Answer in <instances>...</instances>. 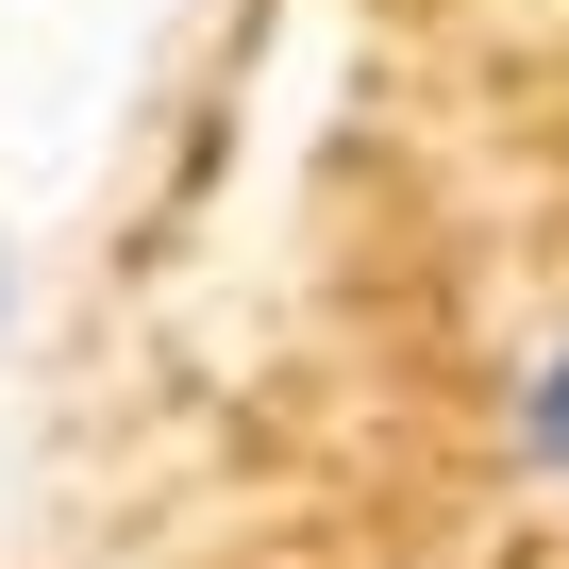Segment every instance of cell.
<instances>
[{
  "label": "cell",
  "instance_id": "cell-1",
  "mask_svg": "<svg viewBox=\"0 0 569 569\" xmlns=\"http://www.w3.org/2000/svg\"><path fill=\"white\" fill-rule=\"evenodd\" d=\"M502 469L569 502V319H552V336H536V352L502 369Z\"/></svg>",
  "mask_w": 569,
  "mask_h": 569
},
{
  "label": "cell",
  "instance_id": "cell-2",
  "mask_svg": "<svg viewBox=\"0 0 569 569\" xmlns=\"http://www.w3.org/2000/svg\"><path fill=\"white\" fill-rule=\"evenodd\" d=\"M0 336H18V251H0Z\"/></svg>",
  "mask_w": 569,
  "mask_h": 569
}]
</instances>
